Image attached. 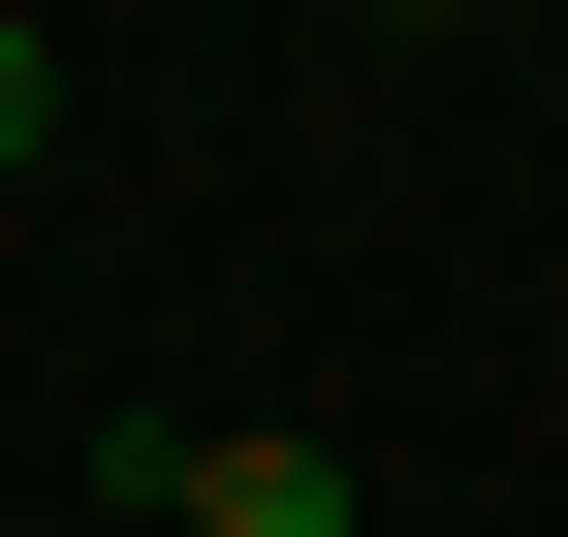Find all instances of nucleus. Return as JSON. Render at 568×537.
Masks as SVG:
<instances>
[{"label": "nucleus", "instance_id": "nucleus-3", "mask_svg": "<svg viewBox=\"0 0 568 537\" xmlns=\"http://www.w3.org/2000/svg\"><path fill=\"white\" fill-rule=\"evenodd\" d=\"M379 32H474V0H379Z\"/></svg>", "mask_w": 568, "mask_h": 537}, {"label": "nucleus", "instance_id": "nucleus-1", "mask_svg": "<svg viewBox=\"0 0 568 537\" xmlns=\"http://www.w3.org/2000/svg\"><path fill=\"white\" fill-rule=\"evenodd\" d=\"M379 475H347V443H190V537H347Z\"/></svg>", "mask_w": 568, "mask_h": 537}, {"label": "nucleus", "instance_id": "nucleus-2", "mask_svg": "<svg viewBox=\"0 0 568 537\" xmlns=\"http://www.w3.org/2000/svg\"><path fill=\"white\" fill-rule=\"evenodd\" d=\"M32 126H63V63H32V0H0V159H32Z\"/></svg>", "mask_w": 568, "mask_h": 537}]
</instances>
